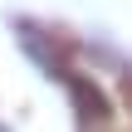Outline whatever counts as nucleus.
<instances>
[{
	"label": "nucleus",
	"instance_id": "1",
	"mask_svg": "<svg viewBox=\"0 0 132 132\" xmlns=\"http://www.w3.org/2000/svg\"><path fill=\"white\" fill-rule=\"evenodd\" d=\"M0 132H5V127H0Z\"/></svg>",
	"mask_w": 132,
	"mask_h": 132
}]
</instances>
